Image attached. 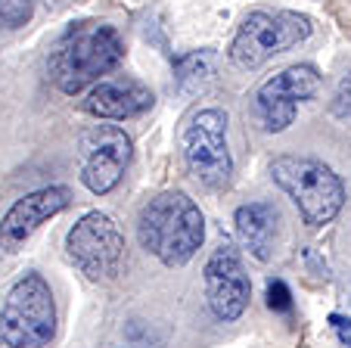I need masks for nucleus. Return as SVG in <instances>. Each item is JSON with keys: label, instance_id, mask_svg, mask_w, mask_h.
Wrapping results in <instances>:
<instances>
[{"label": "nucleus", "instance_id": "nucleus-1", "mask_svg": "<svg viewBox=\"0 0 351 348\" xmlns=\"http://www.w3.org/2000/svg\"><path fill=\"white\" fill-rule=\"evenodd\" d=\"M125 60V40L109 22L84 19L69 25L50 47V78L69 97L103 81Z\"/></svg>", "mask_w": 351, "mask_h": 348}, {"label": "nucleus", "instance_id": "nucleus-2", "mask_svg": "<svg viewBox=\"0 0 351 348\" xmlns=\"http://www.w3.org/2000/svg\"><path fill=\"white\" fill-rule=\"evenodd\" d=\"M137 240L165 268H184L206 240V218L184 190H162L140 209Z\"/></svg>", "mask_w": 351, "mask_h": 348}, {"label": "nucleus", "instance_id": "nucleus-3", "mask_svg": "<svg viewBox=\"0 0 351 348\" xmlns=\"http://www.w3.org/2000/svg\"><path fill=\"white\" fill-rule=\"evenodd\" d=\"M271 178L295 202L308 227H326L345 205V184L326 162L314 156L283 152L271 162Z\"/></svg>", "mask_w": 351, "mask_h": 348}, {"label": "nucleus", "instance_id": "nucleus-4", "mask_svg": "<svg viewBox=\"0 0 351 348\" xmlns=\"http://www.w3.org/2000/svg\"><path fill=\"white\" fill-rule=\"evenodd\" d=\"M56 336L53 289L38 270L10 286L0 308V345L3 348H47Z\"/></svg>", "mask_w": 351, "mask_h": 348}, {"label": "nucleus", "instance_id": "nucleus-5", "mask_svg": "<svg viewBox=\"0 0 351 348\" xmlns=\"http://www.w3.org/2000/svg\"><path fill=\"white\" fill-rule=\"evenodd\" d=\"M314 32L311 19L298 10H252L243 19V25L237 28L230 40V62L243 72H255L267 60H274L277 53H286L292 47H298L302 40H308Z\"/></svg>", "mask_w": 351, "mask_h": 348}, {"label": "nucleus", "instance_id": "nucleus-6", "mask_svg": "<svg viewBox=\"0 0 351 348\" xmlns=\"http://www.w3.org/2000/svg\"><path fill=\"white\" fill-rule=\"evenodd\" d=\"M184 165L199 184L221 193L233 181V156L227 146V115L215 106L196 109L180 128Z\"/></svg>", "mask_w": 351, "mask_h": 348}, {"label": "nucleus", "instance_id": "nucleus-7", "mask_svg": "<svg viewBox=\"0 0 351 348\" xmlns=\"http://www.w3.org/2000/svg\"><path fill=\"white\" fill-rule=\"evenodd\" d=\"M66 255L93 283H109L125 268V233L103 211H87L69 227Z\"/></svg>", "mask_w": 351, "mask_h": 348}, {"label": "nucleus", "instance_id": "nucleus-8", "mask_svg": "<svg viewBox=\"0 0 351 348\" xmlns=\"http://www.w3.org/2000/svg\"><path fill=\"white\" fill-rule=\"evenodd\" d=\"M134 156V140L119 125H90L78 134L81 184L93 196H106L121 184Z\"/></svg>", "mask_w": 351, "mask_h": 348}, {"label": "nucleus", "instance_id": "nucleus-9", "mask_svg": "<svg viewBox=\"0 0 351 348\" xmlns=\"http://www.w3.org/2000/svg\"><path fill=\"white\" fill-rule=\"evenodd\" d=\"M320 91V72L311 62H295V66L277 72L267 78L255 93V112L267 134H280L295 121L298 103L317 97Z\"/></svg>", "mask_w": 351, "mask_h": 348}, {"label": "nucleus", "instance_id": "nucleus-10", "mask_svg": "<svg viewBox=\"0 0 351 348\" xmlns=\"http://www.w3.org/2000/svg\"><path fill=\"white\" fill-rule=\"evenodd\" d=\"M202 283H206V299L208 308L218 321L233 323L245 314L249 299H252V280L245 274L243 255L233 243H221L218 249L208 255L206 270H202Z\"/></svg>", "mask_w": 351, "mask_h": 348}, {"label": "nucleus", "instance_id": "nucleus-11", "mask_svg": "<svg viewBox=\"0 0 351 348\" xmlns=\"http://www.w3.org/2000/svg\"><path fill=\"white\" fill-rule=\"evenodd\" d=\"M69 205H72V190L60 184L40 187L16 199L7 215L0 218V255H16L50 218L66 211Z\"/></svg>", "mask_w": 351, "mask_h": 348}, {"label": "nucleus", "instance_id": "nucleus-12", "mask_svg": "<svg viewBox=\"0 0 351 348\" xmlns=\"http://www.w3.org/2000/svg\"><path fill=\"white\" fill-rule=\"evenodd\" d=\"M153 103H156L153 91L140 78L112 75V78H103L90 87L81 109L99 121H128V119H140L143 112H149Z\"/></svg>", "mask_w": 351, "mask_h": 348}, {"label": "nucleus", "instance_id": "nucleus-13", "mask_svg": "<svg viewBox=\"0 0 351 348\" xmlns=\"http://www.w3.org/2000/svg\"><path fill=\"white\" fill-rule=\"evenodd\" d=\"M280 224H283V215L267 199L239 205L237 215H233V227H237L239 243L258 262H271L274 258V249H277V240H280Z\"/></svg>", "mask_w": 351, "mask_h": 348}, {"label": "nucleus", "instance_id": "nucleus-14", "mask_svg": "<svg viewBox=\"0 0 351 348\" xmlns=\"http://www.w3.org/2000/svg\"><path fill=\"white\" fill-rule=\"evenodd\" d=\"M215 72H218V53L215 50H193L178 60V66H174V81H178L180 93L196 97V93L208 91V84L215 81Z\"/></svg>", "mask_w": 351, "mask_h": 348}, {"label": "nucleus", "instance_id": "nucleus-15", "mask_svg": "<svg viewBox=\"0 0 351 348\" xmlns=\"http://www.w3.org/2000/svg\"><path fill=\"white\" fill-rule=\"evenodd\" d=\"M34 16V0H0V25L22 28Z\"/></svg>", "mask_w": 351, "mask_h": 348}, {"label": "nucleus", "instance_id": "nucleus-16", "mask_svg": "<svg viewBox=\"0 0 351 348\" xmlns=\"http://www.w3.org/2000/svg\"><path fill=\"white\" fill-rule=\"evenodd\" d=\"M330 112H332V119L351 125V75H345V78L339 81L336 93H332V100H330Z\"/></svg>", "mask_w": 351, "mask_h": 348}, {"label": "nucleus", "instance_id": "nucleus-17", "mask_svg": "<svg viewBox=\"0 0 351 348\" xmlns=\"http://www.w3.org/2000/svg\"><path fill=\"white\" fill-rule=\"evenodd\" d=\"M267 308L277 311V314H289L292 311V292L283 280H267Z\"/></svg>", "mask_w": 351, "mask_h": 348}, {"label": "nucleus", "instance_id": "nucleus-18", "mask_svg": "<svg viewBox=\"0 0 351 348\" xmlns=\"http://www.w3.org/2000/svg\"><path fill=\"white\" fill-rule=\"evenodd\" d=\"M330 327H332V333L339 336V342H342L345 348H351V317L330 314Z\"/></svg>", "mask_w": 351, "mask_h": 348}, {"label": "nucleus", "instance_id": "nucleus-19", "mask_svg": "<svg viewBox=\"0 0 351 348\" xmlns=\"http://www.w3.org/2000/svg\"><path fill=\"white\" fill-rule=\"evenodd\" d=\"M56 3H62V0H56Z\"/></svg>", "mask_w": 351, "mask_h": 348}]
</instances>
